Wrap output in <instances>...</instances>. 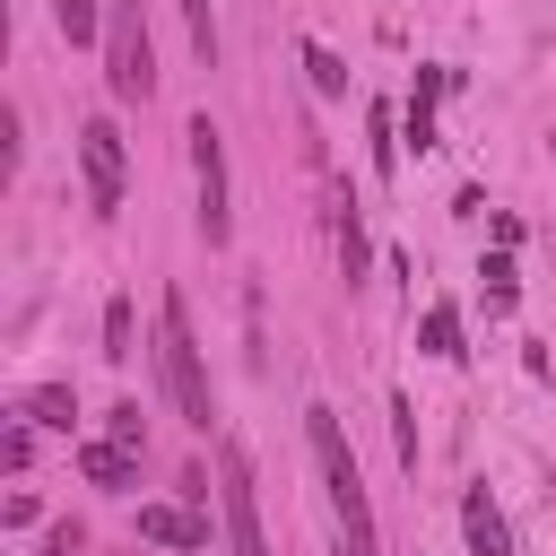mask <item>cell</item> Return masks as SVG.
Returning a JSON list of instances; mask_svg holds the SVG:
<instances>
[{
  "instance_id": "6da1fadb",
  "label": "cell",
  "mask_w": 556,
  "mask_h": 556,
  "mask_svg": "<svg viewBox=\"0 0 556 556\" xmlns=\"http://www.w3.org/2000/svg\"><path fill=\"white\" fill-rule=\"evenodd\" d=\"M304 443H313V469H321V495H330V513H339V539H348V556H382V539H374V504H365V478H356V452H348V426H339V408H304Z\"/></svg>"
},
{
  "instance_id": "7a4b0ae2",
  "label": "cell",
  "mask_w": 556,
  "mask_h": 556,
  "mask_svg": "<svg viewBox=\"0 0 556 556\" xmlns=\"http://www.w3.org/2000/svg\"><path fill=\"white\" fill-rule=\"evenodd\" d=\"M156 365H165V400H174V417L208 434L217 400H208V365H200V339H191L182 295H165V304H156Z\"/></svg>"
},
{
  "instance_id": "3957f363",
  "label": "cell",
  "mask_w": 556,
  "mask_h": 556,
  "mask_svg": "<svg viewBox=\"0 0 556 556\" xmlns=\"http://www.w3.org/2000/svg\"><path fill=\"white\" fill-rule=\"evenodd\" d=\"M104 87L122 104H148L156 96V43H148V9L139 0H113V26H104Z\"/></svg>"
},
{
  "instance_id": "277c9868",
  "label": "cell",
  "mask_w": 556,
  "mask_h": 556,
  "mask_svg": "<svg viewBox=\"0 0 556 556\" xmlns=\"http://www.w3.org/2000/svg\"><path fill=\"white\" fill-rule=\"evenodd\" d=\"M217 495H226V539L235 556H269V530H261V486H252V452L226 434L217 443Z\"/></svg>"
},
{
  "instance_id": "5b68a950",
  "label": "cell",
  "mask_w": 556,
  "mask_h": 556,
  "mask_svg": "<svg viewBox=\"0 0 556 556\" xmlns=\"http://www.w3.org/2000/svg\"><path fill=\"white\" fill-rule=\"evenodd\" d=\"M182 139H191V191H200V208H191V217H200V235H208V243H226V235H235V217H226V139H217V122H208V113H200Z\"/></svg>"
},
{
  "instance_id": "8992f818",
  "label": "cell",
  "mask_w": 556,
  "mask_h": 556,
  "mask_svg": "<svg viewBox=\"0 0 556 556\" xmlns=\"http://www.w3.org/2000/svg\"><path fill=\"white\" fill-rule=\"evenodd\" d=\"M78 165H87V200H96V217H113L122 208V130L96 113V122H78Z\"/></svg>"
},
{
  "instance_id": "52a82bcc",
  "label": "cell",
  "mask_w": 556,
  "mask_h": 556,
  "mask_svg": "<svg viewBox=\"0 0 556 556\" xmlns=\"http://www.w3.org/2000/svg\"><path fill=\"white\" fill-rule=\"evenodd\" d=\"M139 539L148 547H208V513L200 504H139Z\"/></svg>"
},
{
  "instance_id": "ba28073f",
  "label": "cell",
  "mask_w": 556,
  "mask_h": 556,
  "mask_svg": "<svg viewBox=\"0 0 556 556\" xmlns=\"http://www.w3.org/2000/svg\"><path fill=\"white\" fill-rule=\"evenodd\" d=\"M78 478H87V486H104V495H122V486L139 478V452H130V443H113V434H104V443H78Z\"/></svg>"
},
{
  "instance_id": "9c48e42d",
  "label": "cell",
  "mask_w": 556,
  "mask_h": 556,
  "mask_svg": "<svg viewBox=\"0 0 556 556\" xmlns=\"http://www.w3.org/2000/svg\"><path fill=\"white\" fill-rule=\"evenodd\" d=\"M460 530H469V556H513V530H504V513H495L486 486L460 495Z\"/></svg>"
},
{
  "instance_id": "30bf717a",
  "label": "cell",
  "mask_w": 556,
  "mask_h": 556,
  "mask_svg": "<svg viewBox=\"0 0 556 556\" xmlns=\"http://www.w3.org/2000/svg\"><path fill=\"white\" fill-rule=\"evenodd\" d=\"M330 252H339V278L356 287L365 278V226H356V200L348 191H330Z\"/></svg>"
},
{
  "instance_id": "8fae6325",
  "label": "cell",
  "mask_w": 556,
  "mask_h": 556,
  "mask_svg": "<svg viewBox=\"0 0 556 556\" xmlns=\"http://www.w3.org/2000/svg\"><path fill=\"white\" fill-rule=\"evenodd\" d=\"M417 348L452 365V356H460V313H452V304H426V321H417Z\"/></svg>"
},
{
  "instance_id": "7c38bea8",
  "label": "cell",
  "mask_w": 556,
  "mask_h": 556,
  "mask_svg": "<svg viewBox=\"0 0 556 556\" xmlns=\"http://www.w3.org/2000/svg\"><path fill=\"white\" fill-rule=\"evenodd\" d=\"M52 17L70 43H104V26H113V9H96V0H52Z\"/></svg>"
},
{
  "instance_id": "4fadbf2b",
  "label": "cell",
  "mask_w": 556,
  "mask_h": 556,
  "mask_svg": "<svg viewBox=\"0 0 556 556\" xmlns=\"http://www.w3.org/2000/svg\"><path fill=\"white\" fill-rule=\"evenodd\" d=\"M70 417H78L70 382H43V391H26V426H70Z\"/></svg>"
},
{
  "instance_id": "5bb4252c",
  "label": "cell",
  "mask_w": 556,
  "mask_h": 556,
  "mask_svg": "<svg viewBox=\"0 0 556 556\" xmlns=\"http://www.w3.org/2000/svg\"><path fill=\"white\" fill-rule=\"evenodd\" d=\"M130 339H139V330H130V295H113V304H104V356H113V365H130V356H139Z\"/></svg>"
},
{
  "instance_id": "9a60e30c",
  "label": "cell",
  "mask_w": 556,
  "mask_h": 556,
  "mask_svg": "<svg viewBox=\"0 0 556 556\" xmlns=\"http://www.w3.org/2000/svg\"><path fill=\"white\" fill-rule=\"evenodd\" d=\"M182 26H191V52L217 61V0H182Z\"/></svg>"
},
{
  "instance_id": "2e32d148",
  "label": "cell",
  "mask_w": 556,
  "mask_h": 556,
  "mask_svg": "<svg viewBox=\"0 0 556 556\" xmlns=\"http://www.w3.org/2000/svg\"><path fill=\"white\" fill-rule=\"evenodd\" d=\"M304 70H313V96H348V70H339V52L304 43Z\"/></svg>"
},
{
  "instance_id": "e0dca14e",
  "label": "cell",
  "mask_w": 556,
  "mask_h": 556,
  "mask_svg": "<svg viewBox=\"0 0 556 556\" xmlns=\"http://www.w3.org/2000/svg\"><path fill=\"white\" fill-rule=\"evenodd\" d=\"M104 434H113V443H130V452H139V443H148V426H139V400H122V408H113V417H104Z\"/></svg>"
},
{
  "instance_id": "ac0fdd59",
  "label": "cell",
  "mask_w": 556,
  "mask_h": 556,
  "mask_svg": "<svg viewBox=\"0 0 556 556\" xmlns=\"http://www.w3.org/2000/svg\"><path fill=\"white\" fill-rule=\"evenodd\" d=\"M478 278H486V304H513V261H504V252H486Z\"/></svg>"
},
{
  "instance_id": "d6986e66",
  "label": "cell",
  "mask_w": 556,
  "mask_h": 556,
  "mask_svg": "<svg viewBox=\"0 0 556 556\" xmlns=\"http://www.w3.org/2000/svg\"><path fill=\"white\" fill-rule=\"evenodd\" d=\"M0 460H9V469H26V460H35V434H26V426H9V434H0Z\"/></svg>"
},
{
  "instance_id": "ffe728a7",
  "label": "cell",
  "mask_w": 556,
  "mask_h": 556,
  "mask_svg": "<svg viewBox=\"0 0 556 556\" xmlns=\"http://www.w3.org/2000/svg\"><path fill=\"white\" fill-rule=\"evenodd\" d=\"M547 495H556V469H547Z\"/></svg>"
},
{
  "instance_id": "44dd1931",
  "label": "cell",
  "mask_w": 556,
  "mask_h": 556,
  "mask_svg": "<svg viewBox=\"0 0 556 556\" xmlns=\"http://www.w3.org/2000/svg\"><path fill=\"white\" fill-rule=\"evenodd\" d=\"M339 556H348V547H339Z\"/></svg>"
}]
</instances>
